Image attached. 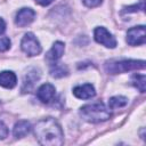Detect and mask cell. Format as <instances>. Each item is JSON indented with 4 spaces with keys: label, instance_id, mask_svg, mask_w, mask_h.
<instances>
[{
    "label": "cell",
    "instance_id": "e0dca14e",
    "mask_svg": "<svg viewBox=\"0 0 146 146\" xmlns=\"http://www.w3.org/2000/svg\"><path fill=\"white\" fill-rule=\"evenodd\" d=\"M10 47V39L7 36L0 38V51H6Z\"/></svg>",
    "mask_w": 146,
    "mask_h": 146
},
{
    "label": "cell",
    "instance_id": "4fadbf2b",
    "mask_svg": "<svg viewBox=\"0 0 146 146\" xmlns=\"http://www.w3.org/2000/svg\"><path fill=\"white\" fill-rule=\"evenodd\" d=\"M31 131V124L29 121H25V120H22V121H18L15 127H14V130H13V133L16 138H22L24 136H26L29 132Z\"/></svg>",
    "mask_w": 146,
    "mask_h": 146
},
{
    "label": "cell",
    "instance_id": "9c48e42d",
    "mask_svg": "<svg viewBox=\"0 0 146 146\" xmlns=\"http://www.w3.org/2000/svg\"><path fill=\"white\" fill-rule=\"evenodd\" d=\"M40 79V73L36 68H30L27 71V73L25 74L24 76V80H23V86H22V91L23 92H30L35 82Z\"/></svg>",
    "mask_w": 146,
    "mask_h": 146
},
{
    "label": "cell",
    "instance_id": "8fae6325",
    "mask_svg": "<svg viewBox=\"0 0 146 146\" xmlns=\"http://www.w3.org/2000/svg\"><path fill=\"white\" fill-rule=\"evenodd\" d=\"M73 95L79 99H89L96 95V91L92 84L86 83V84L75 87L73 89Z\"/></svg>",
    "mask_w": 146,
    "mask_h": 146
},
{
    "label": "cell",
    "instance_id": "3957f363",
    "mask_svg": "<svg viewBox=\"0 0 146 146\" xmlns=\"http://www.w3.org/2000/svg\"><path fill=\"white\" fill-rule=\"evenodd\" d=\"M144 67H145L144 60H135V59L110 60L105 63V71L110 74H119L132 70H143Z\"/></svg>",
    "mask_w": 146,
    "mask_h": 146
},
{
    "label": "cell",
    "instance_id": "ffe728a7",
    "mask_svg": "<svg viewBox=\"0 0 146 146\" xmlns=\"http://www.w3.org/2000/svg\"><path fill=\"white\" fill-rule=\"evenodd\" d=\"M7 136H8V128L2 121H0V139H5Z\"/></svg>",
    "mask_w": 146,
    "mask_h": 146
},
{
    "label": "cell",
    "instance_id": "6da1fadb",
    "mask_svg": "<svg viewBox=\"0 0 146 146\" xmlns=\"http://www.w3.org/2000/svg\"><path fill=\"white\" fill-rule=\"evenodd\" d=\"M38 141L44 146H60L64 143V133L59 123L52 117L40 120L34 127Z\"/></svg>",
    "mask_w": 146,
    "mask_h": 146
},
{
    "label": "cell",
    "instance_id": "52a82bcc",
    "mask_svg": "<svg viewBox=\"0 0 146 146\" xmlns=\"http://www.w3.org/2000/svg\"><path fill=\"white\" fill-rule=\"evenodd\" d=\"M35 11L31 8H22L17 11L15 17V24L19 27H24L34 21Z\"/></svg>",
    "mask_w": 146,
    "mask_h": 146
},
{
    "label": "cell",
    "instance_id": "ac0fdd59",
    "mask_svg": "<svg viewBox=\"0 0 146 146\" xmlns=\"http://www.w3.org/2000/svg\"><path fill=\"white\" fill-rule=\"evenodd\" d=\"M137 10H144V1H140L139 5L125 7V9H124V11H128V13H132V11H137Z\"/></svg>",
    "mask_w": 146,
    "mask_h": 146
},
{
    "label": "cell",
    "instance_id": "d6986e66",
    "mask_svg": "<svg viewBox=\"0 0 146 146\" xmlns=\"http://www.w3.org/2000/svg\"><path fill=\"white\" fill-rule=\"evenodd\" d=\"M82 2H83L87 7L92 8V7H97V6H99V5L103 2V0H82Z\"/></svg>",
    "mask_w": 146,
    "mask_h": 146
},
{
    "label": "cell",
    "instance_id": "7402d4cb",
    "mask_svg": "<svg viewBox=\"0 0 146 146\" xmlns=\"http://www.w3.org/2000/svg\"><path fill=\"white\" fill-rule=\"evenodd\" d=\"M6 31V23L2 18H0V34H2Z\"/></svg>",
    "mask_w": 146,
    "mask_h": 146
},
{
    "label": "cell",
    "instance_id": "ba28073f",
    "mask_svg": "<svg viewBox=\"0 0 146 146\" xmlns=\"http://www.w3.org/2000/svg\"><path fill=\"white\" fill-rule=\"evenodd\" d=\"M56 95V89L52 84L50 83H43L36 91V97L39 98V100H41L42 103H50Z\"/></svg>",
    "mask_w": 146,
    "mask_h": 146
},
{
    "label": "cell",
    "instance_id": "7a4b0ae2",
    "mask_svg": "<svg viewBox=\"0 0 146 146\" xmlns=\"http://www.w3.org/2000/svg\"><path fill=\"white\" fill-rule=\"evenodd\" d=\"M80 115L88 122L98 123L110 119L111 113L103 103H92L80 108Z\"/></svg>",
    "mask_w": 146,
    "mask_h": 146
},
{
    "label": "cell",
    "instance_id": "277c9868",
    "mask_svg": "<svg viewBox=\"0 0 146 146\" xmlns=\"http://www.w3.org/2000/svg\"><path fill=\"white\" fill-rule=\"evenodd\" d=\"M21 48L27 56H36L41 52L40 42L38 41L36 36L31 32L24 34L21 41Z\"/></svg>",
    "mask_w": 146,
    "mask_h": 146
},
{
    "label": "cell",
    "instance_id": "8992f818",
    "mask_svg": "<svg viewBox=\"0 0 146 146\" xmlns=\"http://www.w3.org/2000/svg\"><path fill=\"white\" fill-rule=\"evenodd\" d=\"M94 36H95V40L105 46L106 48H115L116 47V40L115 38L103 26H99V27H96L95 31H94Z\"/></svg>",
    "mask_w": 146,
    "mask_h": 146
},
{
    "label": "cell",
    "instance_id": "7c38bea8",
    "mask_svg": "<svg viewBox=\"0 0 146 146\" xmlns=\"http://www.w3.org/2000/svg\"><path fill=\"white\" fill-rule=\"evenodd\" d=\"M17 83V78L11 71L0 72V86L7 89H13Z\"/></svg>",
    "mask_w": 146,
    "mask_h": 146
},
{
    "label": "cell",
    "instance_id": "9a60e30c",
    "mask_svg": "<svg viewBox=\"0 0 146 146\" xmlns=\"http://www.w3.org/2000/svg\"><path fill=\"white\" fill-rule=\"evenodd\" d=\"M127 104H128V99L125 97H123V96H115V97L110 98V100H108V106L112 110L119 108V107H123Z\"/></svg>",
    "mask_w": 146,
    "mask_h": 146
},
{
    "label": "cell",
    "instance_id": "44dd1931",
    "mask_svg": "<svg viewBox=\"0 0 146 146\" xmlns=\"http://www.w3.org/2000/svg\"><path fill=\"white\" fill-rule=\"evenodd\" d=\"M52 1H54V0H35V2L39 3V5H41V6H48V5H50Z\"/></svg>",
    "mask_w": 146,
    "mask_h": 146
},
{
    "label": "cell",
    "instance_id": "5b68a950",
    "mask_svg": "<svg viewBox=\"0 0 146 146\" xmlns=\"http://www.w3.org/2000/svg\"><path fill=\"white\" fill-rule=\"evenodd\" d=\"M146 41V31L144 25L133 26L127 32V42L130 46H140Z\"/></svg>",
    "mask_w": 146,
    "mask_h": 146
},
{
    "label": "cell",
    "instance_id": "2e32d148",
    "mask_svg": "<svg viewBox=\"0 0 146 146\" xmlns=\"http://www.w3.org/2000/svg\"><path fill=\"white\" fill-rule=\"evenodd\" d=\"M132 84L140 92H145V75L144 74H135L132 76Z\"/></svg>",
    "mask_w": 146,
    "mask_h": 146
},
{
    "label": "cell",
    "instance_id": "30bf717a",
    "mask_svg": "<svg viewBox=\"0 0 146 146\" xmlns=\"http://www.w3.org/2000/svg\"><path fill=\"white\" fill-rule=\"evenodd\" d=\"M64 50H65V44L63 43V42H60V41H56L54 44H52V47H51V49L47 52V55H46V59H47V62L49 63V64H55L62 56H63V54H64Z\"/></svg>",
    "mask_w": 146,
    "mask_h": 146
},
{
    "label": "cell",
    "instance_id": "5bb4252c",
    "mask_svg": "<svg viewBox=\"0 0 146 146\" xmlns=\"http://www.w3.org/2000/svg\"><path fill=\"white\" fill-rule=\"evenodd\" d=\"M67 73H68V70H67V67H66L65 65H63V64H57V63H55V64H52V67H51V70H50V74H51V76H54V78H62V76L67 75Z\"/></svg>",
    "mask_w": 146,
    "mask_h": 146
}]
</instances>
